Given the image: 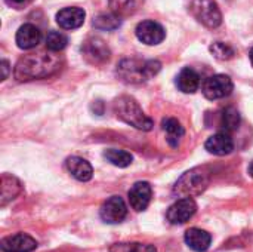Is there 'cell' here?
Listing matches in <instances>:
<instances>
[{"mask_svg": "<svg viewBox=\"0 0 253 252\" xmlns=\"http://www.w3.org/2000/svg\"><path fill=\"white\" fill-rule=\"evenodd\" d=\"M61 59L52 53H30L22 56L15 67V77L19 82L42 79L59 70Z\"/></svg>", "mask_w": 253, "mask_h": 252, "instance_id": "6da1fadb", "label": "cell"}, {"mask_svg": "<svg viewBox=\"0 0 253 252\" xmlns=\"http://www.w3.org/2000/svg\"><path fill=\"white\" fill-rule=\"evenodd\" d=\"M162 68V64L156 59H123L117 65V74L126 83H142L154 77Z\"/></svg>", "mask_w": 253, "mask_h": 252, "instance_id": "7a4b0ae2", "label": "cell"}, {"mask_svg": "<svg viewBox=\"0 0 253 252\" xmlns=\"http://www.w3.org/2000/svg\"><path fill=\"white\" fill-rule=\"evenodd\" d=\"M114 113L120 120L136 129L150 131L153 128V120L147 114H144L142 108L132 97L125 95L117 98L114 101Z\"/></svg>", "mask_w": 253, "mask_h": 252, "instance_id": "3957f363", "label": "cell"}, {"mask_svg": "<svg viewBox=\"0 0 253 252\" xmlns=\"http://www.w3.org/2000/svg\"><path fill=\"white\" fill-rule=\"evenodd\" d=\"M211 183V174L206 168H194L185 172L173 186V195L184 198H194L202 195Z\"/></svg>", "mask_w": 253, "mask_h": 252, "instance_id": "277c9868", "label": "cell"}, {"mask_svg": "<svg viewBox=\"0 0 253 252\" xmlns=\"http://www.w3.org/2000/svg\"><path fill=\"white\" fill-rule=\"evenodd\" d=\"M190 12L199 22L209 28H216L222 22V15L215 0H193Z\"/></svg>", "mask_w": 253, "mask_h": 252, "instance_id": "5b68a950", "label": "cell"}, {"mask_svg": "<svg viewBox=\"0 0 253 252\" xmlns=\"http://www.w3.org/2000/svg\"><path fill=\"white\" fill-rule=\"evenodd\" d=\"M233 80L225 76V74H215V76H211L208 77L203 85H202V91H203V95L208 98V100H221V98H225L228 97L231 92H233Z\"/></svg>", "mask_w": 253, "mask_h": 252, "instance_id": "8992f818", "label": "cell"}, {"mask_svg": "<svg viewBox=\"0 0 253 252\" xmlns=\"http://www.w3.org/2000/svg\"><path fill=\"white\" fill-rule=\"evenodd\" d=\"M101 220L107 224H119L127 215V208L120 196H111L107 199L99 209Z\"/></svg>", "mask_w": 253, "mask_h": 252, "instance_id": "52a82bcc", "label": "cell"}, {"mask_svg": "<svg viewBox=\"0 0 253 252\" xmlns=\"http://www.w3.org/2000/svg\"><path fill=\"white\" fill-rule=\"evenodd\" d=\"M197 211V203L193 198H184L176 201L168 209V221L170 224H184L187 223Z\"/></svg>", "mask_w": 253, "mask_h": 252, "instance_id": "ba28073f", "label": "cell"}, {"mask_svg": "<svg viewBox=\"0 0 253 252\" xmlns=\"http://www.w3.org/2000/svg\"><path fill=\"white\" fill-rule=\"evenodd\" d=\"M136 37L145 45H159L166 37L165 28L156 21H142L136 25Z\"/></svg>", "mask_w": 253, "mask_h": 252, "instance_id": "9c48e42d", "label": "cell"}, {"mask_svg": "<svg viewBox=\"0 0 253 252\" xmlns=\"http://www.w3.org/2000/svg\"><path fill=\"white\" fill-rule=\"evenodd\" d=\"M127 196H129V203H130L132 209H135L136 212H141L148 208V205L151 202L153 190L147 181H138L130 187Z\"/></svg>", "mask_w": 253, "mask_h": 252, "instance_id": "30bf717a", "label": "cell"}, {"mask_svg": "<svg viewBox=\"0 0 253 252\" xmlns=\"http://www.w3.org/2000/svg\"><path fill=\"white\" fill-rule=\"evenodd\" d=\"M0 248L4 252H31L37 248V242L25 233H16L4 238Z\"/></svg>", "mask_w": 253, "mask_h": 252, "instance_id": "8fae6325", "label": "cell"}, {"mask_svg": "<svg viewBox=\"0 0 253 252\" xmlns=\"http://www.w3.org/2000/svg\"><path fill=\"white\" fill-rule=\"evenodd\" d=\"M84 10L80 7H64L56 13V22L64 30L79 28L84 22Z\"/></svg>", "mask_w": 253, "mask_h": 252, "instance_id": "7c38bea8", "label": "cell"}, {"mask_svg": "<svg viewBox=\"0 0 253 252\" xmlns=\"http://www.w3.org/2000/svg\"><path fill=\"white\" fill-rule=\"evenodd\" d=\"M83 55L90 61V62H105L108 58H110V49L108 46L98 37H93V39H89L83 48Z\"/></svg>", "mask_w": 253, "mask_h": 252, "instance_id": "4fadbf2b", "label": "cell"}, {"mask_svg": "<svg viewBox=\"0 0 253 252\" xmlns=\"http://www.w3.org/2000/svg\"><path fill=\"white\" fill-rule=\"evenodd\" d=\"M205 147L209 153H212L215 156H227L234 150V141L228 134L219 132V134H215L211 138H208Z\"/></svg>", "mask_w": 253, "mask_h": 252, "instance_id": "5bb4252c", "label": "cell"}, {"mask_svg": "<svg viewBox=\"0 0 253 252\" xmlns=\"http://www.w3.org/2000/svg\"><path fill=\"white\" fill-rule=\"evenodd\" d=\"M42 40V31L33 24H24L16 31V45L21 49H33Z\"/></svg>", "mask_w": 253, "mask_h": 252, "instance_id": "9a60e30c", "label": "cell"}, {"mask_svg": "<svg viewBox=\"0 0 253 252\" xmlns=\"http://www.w3.org/2000/svg\"><path fill=\"white\" fill-rule=\"evenodd\" d=\"M65 165H67V169L70 171V174L76 180H79V181H83V183L84 181H89L92 178V175H93L92 165L87 160H84V159H82L79 156L68 157L67 162H65Z\"/></svg>", "mask_w": 253, "mask_h": 252, "instance_id": "2e32d148", "label": "cell"}, {"mask_svg": "<svg viewBox=\"0 0 253 252\" xmlns=\"http://www.w3.org/2000/svg\"><path fill=\"white\" fill-rule=\"evenodd\" d=\"M185 244L188 245L190 250L196 252H205L212 242V236L202 229H190L185 232Z\"/></svg>", "mask_w": 253, "mask_h": 252, "instance_id": "e0dca14e", "label": "cell"}, {"mask_svg": "<svg viewBox=\"0 0 253 252\" xmlns=\"http://www.w3.org/2000/svg\"><path fill=\"white\" fill-rule=\"evenodd\" d=\"M176 86L184 94H194L200 88V76L196 70L185 67L176 77Z\"/></svg>", "mask_w": 253, "mask_h": 252, "instance_id": "ac0fdd59", "label": "cell"}, {"mask_svg": "<svg viewBox=\"0 0 253 252\" xmlns=\"http://www.w3.org/2000/svg\"><path fill=\"white\" fill-rule=\"evenodd\" d=\"M162 126H163V131L166 132V140H168L169 146L178 147L179 140L185 134V131H184L182 125L178 122V119H175V117H166V119H163Z\"/></svg>", "mask_w": 253, "mask_h": 252, "instance_id": "d6986e66", "label": "cell"}, {"mask_svg": "<svg viewBox=\"0 0 253 252\" xmlns=\"http://www.w3.org/2000/svg\"><path fill=\"white\" fill-rule=\"evenodd\" d=\"M21 192V183L10 175L1 177V195H0V205L4 206L9 201L15 199Z\"/></svg>", "mask_w": 253, "mask_h": 252, "instance_id": "ffe728a7", "label": "cell"}, {"mask_svg": "<svg viewBox=\"0 0 253 252\" xmlns=\"http://www.w3.org/2000/svg\"><path fill=\"white\" fill-rule=\"evenodd\" d=\"M104 157L113 163L114 166H119V168H126L132 163L133 157L129 151H125V150H117V149H108L105 150L104 153Z\"/></svg>", "mask_w": 253, "mask_h": 252, "instance_id": "44dd1931", "label": "cell"}, {"mask_svg": "<svg viewBox=\"0 0 253 252\" xmlns=\"http://www.w3.org/2000/svg\"><path fill=\"white\" fill-rule=\"evenodd\" d=\"M120 24H122V18L116 13H102L93 19V27L98 30H104V31L116 30L120 27Z\"/></svg>", "mask_w": 253, "mask_h": 252, "instance_id": "7402d4cb", "label": "cell"}, {"mask_svg": "<svg viewBox=\"0 0 253 252\" xmlns=\"http://www.w3.org/2000/svg\"><path fill=\"white\" fill-rule=\"evenodd\" d=\"M110 252H157L154 245L150 244H139V242H120L114 244Z\"/></svg>", "mask_w": 253, "mask_h": 252, "instance_id": "603a6c76", "label": "cell"}, {"mask_svg": "<svg viewBox=\"0 0 253 252\" xmlns=\"http://www.w3.org/2000/svg\"><path fill=\"white\" fill-rule=\"evenodd\" d=\"M67 43H68V39L61 31H49L46 36V48L50 52L62 50L67 46Z\"/></svg>", "mask_w": 253, "mask_h": 252, "instance_id": "cb8c5ba5", "label": "cell"}, {"mask_svg": "<svg viewBox=\"0 0 253 252\" xmlns=\"http://www.w3.org/2000/svg\"><path fill=\"white\" fill-rule=\"evenodd\" d=\"M240 125V114L234 107H228L222 111V126L225 131H236Z\"/></svg>", "mask_w": 253, "mask_h": 252, "instance_id": "d4e9b609", "label": "cell"}, {"mask_svg": "<svg viewBox=\"0 0 253 252\" xmlns=\"http://www.w3.org/2000/svg\"><path fill=\"white\" fill-rule=\"evenodd\" d=\"M211 52L213 53L215 58L221 59V61H227V59H231L234 56V49L228 45V43H224V42H215L212 46H211Z\"/></svg>", "mask_w": 253, "mask_h": 252, "instance_id": "484cf974", "label": "cell"}, {"mask_svg": "<svg viewBox=\"0 0 253 252\" xmlns=\"http://www.w3.org/2000/svg\"><path fill=\"white\" fill-rule=\"evenodd\" d=\"M108 4L113 13L119 16L129 15L135 9V0H108Z\"/></svg>", "mask_w": 253, "mask_h": 252, "instance_id": "4316f807", "label": "cell"}, {"mask_svg": "<svg viewBox=\"0 0 253 252\" xmlns=\"http://www.w3.org/2000/svg\"><path fill=\"white\" fill-rule=\"evenodd\" d=\"M1 70H3V76H1V79L4 80V79L7 77V71H9V62H7L6 59H3V61H1Z\"/></svg>", "mask_w": 253, "mask_h": 252, "instance_id": "83f0119b", "label": "cell"}, {"mask_svg": "<svg viewBox=\"0 0 253 252\" xmlns=\"http://www.w3.org/2000/svg\"><path fill=\"white\" fill-rule=\"evenodd\" d=\"M7 3H10V4H18V6H21V4H25V3H28L30 0H6Z\"/></svg>", "mask_w": 253, "mask_h": 252, "instance_id": "f1b7e54d", "label": "cell"}, {"mask_svg": "<svg viewBox=\"0 0 253 252\" xmlns=\"http://www.w3.org/2000/svg\"><path fill=\"white\" fill-rule=\"evenodd\" d=\"M249 174H251V177L253 178V162L251 163V166H249Z\"/></svg>", "mask_w": 253, "mask_h": 252, "instance_id": "f546056e", "label": "cell"}, {"mask_svg": "<svg viewBox=\"0 0 253 252\" xmlns=\"http://www.w3.org/2000/svg\"><path fill=\"white\" fill-rule=\"evenodd\" d=\"M251 62H252V65H253V48H252V50H251Z\"/></svg>", "mask_w": 253, "mask_h": 252, "instance_id": "4dcf8cb0", "label": "cell"}]
</instances>
